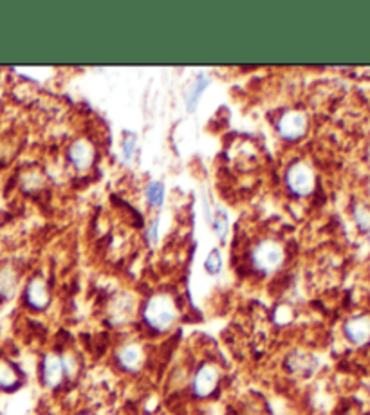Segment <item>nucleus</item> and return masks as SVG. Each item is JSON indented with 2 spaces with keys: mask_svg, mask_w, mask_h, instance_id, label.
Returning <instances> with one entry per match:
<instances>
[{
  "mask_svg": "<svg viewBox=\"0 0 370 415\" xmlns=\"http://www.w3.org/2000/svg\"><path fill=\"white\" fill-rule=\"evenodd\" d=\"M177 307L168 295H154L143 307V322L154 332H166L177 322Z\"/></svg>",
  "mask_w": 370,
  "mask_h": 415,
  "instance_id": "f257e3e1",
  "label": "nucleus"
},
{
  "mask_svg": "<svg viewBox=\"0 0 370 415\" xmlns=\"http://www.w3.org/2000/svg\"><path fill=\"white\" fill-rule=\"evenodd\" d=\"M251 262L258 273L271 275L284 264V248L271 238L258 242L251 253Z\"/></svg>",
  "mask_w": 370,
  "mask_h": 415,
  "instance_id": "f03ea898",
  "label": "nucleus"
},
{
  "mask_svg": "<svg viewBox=\"0 0 370 415\" xmlns=\"http://www.w3.org/2000/svg\"><path fill=\"white\" fill-rule=\"evenodd\" d=\"M285 187L296 197H307L316 187L314 172L304 161H295L285 170Z\"/></svg>",
  "mask_w": 370,
  "mask_h": 415,
  "instance_id": "7ed1b4c3",
  "label": "nucleus"
},
{
  "mask_svg": "<svg viewBox=\"0 0 370 415\" xmlns=\"http://www.w3.org/2000/svg\"><path fill=\"white\" fill-rule=\"evenodd\" d=\"M221 383V370L213 363H203L191 377V392L197 399H208Z\"/></svg>",
  "mask_w": 370,
  "mask_h": 415,
  "instance_id": "20e7f679",
  "label": "nucleus"
},
{
  "mask_svg": "<svg viewBox=\"0 0 370 415\" xmlns=\"http://www.w3.org/2000/svg\"><path fill=\"white\" fill-rule=\"evenodd\" d=\"M307 116L300 110H287L277 121V132L285 141H298L307 132Z\"/></svg>",
  "mask_w": 370,
  "mask_h": 415,
  "instance_id": "39448f33",
  "label": "nucleus"
},
{
  "mask_svg": "<svg viewBox=\"0 0 370 415\" xmlns=\"http://www.w3.org/2000/svg\"><path fill=\"white\" fill-rule=\"evenodd\" d=\"M67 157H69V163L76 170L87 172L94 164L96 148H94V145L90 141L76 140L74 143H70L69 150H67Z\"/></svg>",
  "mask_w": 370,
  "mask_h": 415,
  "instance_id": "423d86ee",
  "label": "nucleus"
},
{
  "mask_svg": "<svg viewBox=\"0 0 370 415\" xmlns=\"http://www.w3.org/2000/svg\"><path fill=\"white\" fill-rule=\"evenodd\" d=\"M23 300L35 310L47 309V305L51 302V295H49V288H47L46 280L40 278V276L29 280L26 293H23Z\"/></svg>",
  "mask_w": 370,
  "mask_h": 415,
  "instance_id": "0eeeda50",
  "label": "nucleus"
},
{
  "mask_svg": "<svg viewBox=\"0 0 370 415\" xmlns=\"http://www.w3.org/2000/svg\"><path fill=\"white\" fill-rule=\"evenodd\" d=\"M65 370H63L62 356L49 352L42 359V381L47 388H58L62 384Z\"/></svg>",
  "mask_w": 370,
  "mask_h": 415,
  "instance_id": "6e6552de",
  "label": "nucleus"
},
{
  "mask_svg": "<svg viewBox=\"0 0 370 415\" xmlns=\"http://www.w3.org/2000/svg\"><path fill=\"white\" fill-rule=\"evenodd\" d=\"M343 332L349 342H352L354 345H365L370 342V318L369 316L351 318L343 327Z\"/></svg>",
  "mask_w": 370,
  "mask_h": 415,
  "instance_id": "1a4fd4ad",
  "label": "nucleus"
},
{
  "mask_svg": "<svg viewBox=\"0 0 370 415\" xmlns=\"http://www.w3.org/2000/svg\"><path fill=\"white\" fill-rule=\"evenodd\" d=\"M117 365L127 372H137L143 365V349L136 343H129V345L121 347L117 350Z\"/></svg>",
  "mask_w": 370,
  "mask_h": 415,
  "instance_id": "9d476101",
  "label": "nucleus"
},
{
  "mask_svg": "<svg viewBox=\"0 0 370 415\" xmlns=\"http://www.w3.org/2000/svg\"><path fill=\"white\" fill-rule=\"evenodd\" d=\"M20 387V374L13 363L0 359V390L11 392Z\"/></svg>",
  "mask_w": 370,
  "mask_h": 415,
  "instance_id": "9b49d317",
  "label": "nucleus"
},
{
  "mask_svg": "<svg viewBox=\"0 0 370 415\" xmlns=\"http://www.w3.org/2000/svg\"><path fill=\"white\" fill-rule=\"evenodd\" d=\"M208 83H210V80L201 74V76L195 78L194 83L188 87L186 93H184V100H186L188 110H195V107H197V103H199V98L203 96V93H204V89L208 87Z\"/></svg>",
  "mask_w": 370,
  "mask_h": 415,
  "instance_id": "f8f14e48",
  "label": "nucleus"
},
{
  "mask_svg": "<svg viewBox=\"0 0 370 415\" xmlns=\"http://www.w3.org/2000/svg\"><path fill=\"white\" fill-rule=\"evenodd\" d=\"M18 285V278H16L15 271L11 268H0V298L9 300L16 291Z\"/></svg>",
  "mask_w": 370,
  "mask_h": 415,
  "instance_id": "ddd939ff",
  "label": "nucleus"
},
{
  "mask_svg": "<svg viewBox=\"0 0 370 415\" xmlns=\"http://www.w3.org/2000/svg\"><path fill=\"white\" fill-rule=\"evenodd\" d=\"M144 195H147V201L150 202V206L159 208L164 202V184L161 183V181H152V183L147 187Z\"/></svg>",
  "mask_w": 370,
  "mask_h": 415,
  "instance_id": "4468645a",
  "label": "nucleus"
},
{
  "mask_svg": "<svg viewBox=\"0 0 370 415\" xmlns=\"http://www.w3.org/2000/svg\"><path fill=\"white\" fill-rule=\"evenodd\" d=\"M204 268H206V271L210 273V275H217V273H221L222 256H221V251H218V249H213V251H210V255H208L206 262H204Z\"/></svg>",
  "mask_w": 370,
  "mask_h": 415,
  "instance_id": "2eb2a0df",
  "label": "nucleus"
},
{
  "mask_svg": "<svg viewBox=\"0 0 370 415\" xmlns=\"http://www.w3.org/2000/svg\"><path fill=\"white\" fill-rule=\"evenodd\" d=\"M228 226H230L228 224V215L224 214V211L218 210L217 215H215V219H213V228H215V231H217V235L221 241H224V238H226Z\"/></svg>",
  "mask_w": 370,
  "mask_h": 415,
  "instance_id": "dca6fc26",
  "label": "nucleus"
},
{
  "mask_svg": "<svg viewBox=\"0 0 370 415\" xmlns=\"http://www.w3.org/2000/svg\"><path fill=\"white\" fill-rule=\"evenodd\" d=\"M273 320L278 325H287L292 320V309L289 305H278L273 312Z\"/></svg>",
  "mask_w": 370,
  "mask_h": 415,
  "instance_id": "f3484780",
  "label": "nucleus"
},
{
  "mask_svg": "<svg viewBox=\"0 0 370 415\" xmlns=\"http://www.w3.org/2000/svg\"><path fill=\"white\" fill-rule=\"evenodd\" d=\"M354 217H356V224L361 231H370V211L358 206L354 210Z\"/></svg>",
  "mask_w": 370,
  "mask_h": 415,
  "instance_id": "a211bd4d",
  "label": "nucleus"
},
{
  "mask_svg": "<svg viewBox=\"0 0 370 415\" xmlns=\"http://www.w3.org/2000/svg\"><path fill=\"white\" fill-rule=\"evenodd\" d=\"M134 154H136V136L129 134L123 140V155H125V159H132Z\"/></svg>",
  "mask_w": 370,
  "mask_h": 415,
  "instance_id": "6ab92c4d",
  "label": "nucleus"
},
{
  "mask_svg": "<svg viewBox=\"0 0 370 415\" xmlns=\"http://www.w3.org/2000/svg\"><path fill=\"white\" fill-rule=\"evenodd\" d=\"M147 238H148V242H150V244H156V242H157V221L152 222V226L148 228Z\"/></svg>",
  "mask_w": 370,
  "mask_h": 415,
  "instance_id": "aec40b11",
  "label": "nucleus"
}]
</instances>
